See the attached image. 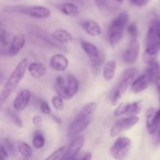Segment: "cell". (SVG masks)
I'll list each match as a JSON object with an SVG mask.
<instances>
[{
    "label": "cell",
    "mask_w": 160,
    "mask_h": 160,
    "mask_svg": "<svg viewBox=\"0 0 160 160\" xmlns=\"http://www.w3.org/2000/svg\"><path fill=\"white\" fill-rule=\"evenodd\" d=\"M154 120L156 124L157 125L158 127L160 126V108L158 110H156V112H155L154 116Z\"/></svg>",
    "instance_id": "cell-45"
},
{
    "label": "cell",
    "mask_w": 160,
    "mask_h": 160,
    "mask_svg": "<svg viewBox=\"0 0 160 160\" xmlns=\"http://www.w3.org/2000/svg\"><path fill=\"white\" fill-rule=\"evenodd\" d=\"M32 143L34 148H37V149H40V148H43L45 143V139L42 131L38 130L34 132Z\"/></svg>",
    "instance_id": "cell-26"
},
{
    "label": "cell",
    "mask_w": 160,
    "mask_h": 160,
    "mask_svg": "<svg viewBox=\"0 0 160 160\" xmlns=\"http://www.w3.org/2000/svg\"><path fill=\"white\" fill-rule=\"evenodd\" d=\"M6 113H7L8 117L12 120V121L13 122L14 124H15L16 126H17L18 128H23V120L20 118V117L19 116V114L17 113V111L12 110V109H6Z\"/></svg>",
    "instance_id": "cell-28"
},
{
    "label": "cell",
    "mask_w": 160,
    "mask_h": 160,
    "mask_svg": "<svg viewBox=\"0 0 160 160\" xmlns=\"http://www.w3.org/2000/svg\"><path fill=\"white\" fill-rule=\"evenodd\" d=\"M51 115V117L52 119L53 120H54L55 122H56V123H57L58 125H61L62 124V120H61V118L59 117H58L57 115H56V114H50Z\"/></svg>",
    "instance_id": "cell-47"
},
{
    "label": "cell",
    "mask_w": 160,
    "mask_h": 160,
    "mask_svg": "<svg viewBox=\"0 0 160 160\" xmlns=\"http://www.w3.org/2000/svg\"><path fill=\"white\" fill-rule=\"evenodd\" d=\"M25 43L26 37L23 34H19L14 36L9 48V54L12 56H15L23 48Z\"/></svg>",
    "instance_id": "cell-14"
},
{
    "label": "cell",
    "mask_w": 160,
    "mask_h": 160,
    "mask_svg": "<svg viewBox=\"0 0 160 160\" xmlns=\"http://www.w3.org/2000/svg\"><path fill=\"white\" fill-rule=\"evenodd\" d=\"M17 150L21 156L25 158H31L33 156V150L27 142L23 141H17Z\"/></svg>",
    "instance_id": "cell-24"
},
{
    "label": "cell",
    "mask_w": 160,
    "mask_h": 160,
    "mask_svg": "<svg viewBox=\"0 0 160 160\" xmlns=\"http://www.w3.org/2000/svg\"><path fill=\"white\" fill-rule=\"evenodd\" d=\"M91 122V117H84L81 116H77L75 120H73L68 128V138L73 140L75 138L80 135L86 128L88 127Z\"/></svg>",
    "instance_id": "cell-8"
},
{
    "label": "cell",
    "mask_w": 160,
    "mask_h": 160,
    "mask_svg": "<svg viewBox=\"0 0 160 160\" xmlns=\"http://www.w3.org/2000/svg\"><path fill=\"white\" fill-rule=\"evenodd\" d=\"M156 109L154 108H150L147 110L146 115H145V120H146V128L148 130V132L151 135L155 134V133L157 131L159 127L156 124L154 120V116L155 112H156Z\"/></svg>",
    "instance_id": "cell-21"
},
{
    "label": "cell",
    "mask_w": 160,
    "mask_h": 160,
    "mask_svg": "<svg viewBox=\"0 0 160 160\" xmlns=\"http://www.w3.org/2000/svg\"><path fill=\"white\" fill-rule=\"evenodd\" d=\"M52 38L60 44H68L73 41V37L67 30L63 28L56 29L52 33Z\"/></svg>",
    "instance_id": "cell-18"
},
{
    "label": "cell",
    "mask_w": 160,
    "mask_h": 160,
    "mask_svg": "<svg viewBox=\"0 0 160 160\" xmlns=\"http://www.w3.org/2000/svg\"><path fill=\"white\" fill-rule=\"evenodd\" d=\"M95 3H96L97 7L101 10L107 9L109 6V3H108L107 0H95Z\"/></svg>",
    "instance_id": "cell-41"
},
{
    "label": "cell",
    "mask_w": 160,
    "mask_h": 160,
    "mask_svg": "<svg viewBox=\"0 0 160 160\" xmlns=\"http://www.w3.org/2000/svg\"><path fill=\"white\" fill-rule=\"evenodd\" d=\"M60 160H62V159H60Z\"/></svg>",
    "instance_id": "cell-52"
},
{
    "label": "cell",
    "mask_w": 160,
    "mask_h": 160,
    "mask_svg": "<svg viewBox=\"0 0 160 160\" xmlns=\"http://www.w3.org/2000/svg\"><path fill=\"white\" fill-rule=\"evenodd\" d=\"M30 75L34 79H39L45 76L47 73V68L43 63L39 62H33L28 67Z\"/></svg>",
    "instance_id": "cell-17"
},
{
    "label": "cell",
    "mask_w": 160,
    "mask_h": 160,
    "mask_svg": "<svg viewBox=\"0 0 160 160\" xmlns=\"http://www.w3.org/2000/svg\"><path fill=\"white\" fill-rule=\"evenodd\" d=\"M156 57H157V55H153L151 53H148L147 52L144 51L143 56H142V59H143L144 62L146 64H150L152 62H155L156 60Z\"/></svg>",
    "instance_id": "cell-36"
},
{
    "label": "cell",
    "mask_w": 160,
    "mask_h": 160,
    "mask_svg": "<svg viewBox=\"0 0 160 160\" xmlns=\"http://www.w3.org/2000/svg\"><path fill=\"white\" fill-rule=\"evenodd\" d=\"M129 16L125 11L119 13L110 22L108 29V40L112 48L117 47L122 41L125 28L128 24Z\"/></svg>",
    "instance_id": "cell-1"
},
{
    "label": "cell",
    "mask_w": 160,
    "mask_h": 160,
    "mask_svg": "<svg viewBox=\"0 0 160 160\" xmlns=\"http://www.w3.org/2000/svg\"><path fill=\"white\" fill-rule=\"evenodd\" d=\"M159 101H160V93H159Z\"/></svg>",
    "instance_id": "cell-51"
},
{
    "label": "cell",
    "mask_w": 160,
    "mask_h": 160,
    "mask_svg": "<svg viewBox=\"0 0 160 160\" xmlns=\"http://www.w3.org/2000/svg\"><path fill=\"white\" fill-rule=\"evenodd\" d=\"M28 67V59L27 58H23L20 60L15 67L13 71L9 77L8 80L6 81L5 86L10 88L14 89L16 86L18 85L19 83L22 81L26 73L27 68Z\"/></svg>",
    "instance_id": "cell-6"
},
{
    "label": "cell",
    "mask_w": 160,
    "mask_h": 160,
    "mask_svg": "<svg viewBox=\"0 0 160 160\" xmlns=\"http://www.w3.org/2000/svg\"><path fill=\"white\" fill-rule=\"evenodd\" d=\"M82 29L88 35L92 37H96L102 34V28L96 21L92 20H86L81 23Z\"/></svg>",
    "instance_id": "cell-15"
},
{
    "label": "cell",
    "mask_w": 160,
    "mask_h": 160,
    "mask_svg": "<svg viewBox=\"0 0 160 160\" xmlns=\"http://www.w3.org/2000/svg\"><path fill=\"white\" fill-rule=\"evenodd\" d=\"M116 70H117V62L115 60L108 61L103 67V79L106 81H110L115 76Z\"/></svg>",
    "instance_id": "cell-23"
},
{
    "label": "cell",
    "mask_w": 160,
    "mask_h": 160,
    "mask_svg": "<svg viewBox=\"0 0 160 160\" xmlns=\"http://www.w3.org/2000/svg\"><path fill=\"white\" fill-rule=\"evenodd\" d=\"M9 158V154L6 148L3 147L2 144H0V160H7Z\"/></svg>",
    "instance_id": "cell-43"
},
{
    "label": "cell",
    "mask_w": 160,
    "mask_h": 160,
    "mask_svg": "<svg viewBox=\"0 0 160 160\" xmlns=\"http://www.w3.org/2000/svg\"><path fill=\"white\" fill-rule=\"evenodd\" d=\"M128 106H129V103H120L113 112L114 117H121L123 115H126L127 112H128Z\"/></svg>",
    "instance_id": "cell-32"
},
{
    "label": "cell",
    "mask_w": 160,
    "mask_h": 160,
    "mask_svg": "<svg viewBox=\"0 0 160 160\" xmlns=\"http://www.w3.org/2000/svg\"><path fill=\"white\" fill-rule=\"evenodd\" d=\"M69 60L67 56L61 53H57L50 59V67L54 70L63 72L68 68Z\"/></svg>",
    "instance_id": "cell-13"
},
{
    "label": "cell",
    "mask_w": 160,
    "mask_h": 160,
    "mask_svg": "<svg viewBox=\"0 0 160 160\" xmlns=\"http://www.w3.org/2000/svg\"><path fill=\"white\" fill-rule=\"evenodd\" d=\"M145 51L157 55L160 50V21L155 20L150 23L145 39Z\"/></svg>",
    "instance_id": "cell-3"
},
{
    "label": "cell",
    "mask_w": 160,
    "mask_h": 160,
    "mask_svg": "<svg viewBox=\"0 0 160 160\" xmlns=\"http://www.w3.org/2000/svg\"><path fill=\"white\" fill-rule=\"evenodd\" d=\"M97 108H98V104L96 102H92L87 103L81 109L80 112L78 113V116L84 117H90L96 111Z\"/></svg>",
    "instance_id": "cell-25"
},
{
    "label": "cell",
    "mask_w": 160,
    "mask_h": 160,
    "mask_svg": "<svg viewBox=\"0 0 160 160\" xmlns=\"http://www.w3.org/2000/svg\"><path fill=\"white\" fill-rule=\"evenodd\" d=\"M150 84H151V81H149L148 77L145 73H143L132 81L131 84V90L134 93H139L145 91Z\"/></svg>",
    "instance_id": "cell-16"
},
{
    "label": "cell",
    "mask_w": 160,
    "mask_h": 160,
    "mask_svg": "<svg viewBox=\"0 0 160 160\" xmlns=\"http://www.w3.org/2000/svg\"><path fill=\"white\" fill-rule=\"evenodd\" d=\"M115 1L118 2H123V0H115Z\"/></svg>",
    "instance_id": "cell-50"
},
{
    "label": "cell",
    "mask_w": 160,
    "mask_h": 160,
    "mask_svg": "<svg viewBox=\"0 0 160 160\" xmlns=\"http://www.w3.org/2000/svg\"><path fill=\"white\" fill-rule=\"evenodd\" d=\"M13 89L10 88H8L5 86L2 88V90L0 92V109H2V106L4 105V103L6 102V100L9 98V97L10 96V95L12 94Z\"/></svg>",
    "instance_id": "cell-30"
},
{
    "label": "cell",
    "mask_w": 160,
    "mask_h": 160,
    "mask_svg": "<svg viewBox=\"0 0 160 160\" xmlns=\"http://www.w3.org/2000/svg\"><path fill=\"white\" fill-rule=\"evenodd\" d=\"M66 84H67V80H65L63 78V77L62 76H58L56 78V86L57 87H65Z\"/></svg>",
    "instance_id": "cell-44"
},
{
    "label": "cell",
    "mask_w": 160,
    "mask_h": 160,
    "mask_svg": "<svg viewBox=\"0 0 160 160\" xmlns=\"http://www.w3.org/2000/svg\"><path fill=\"white\" fill-rule=\"evenodd\" d=\"M0 44L2 46L8 45V34L5 29H0Z\"/></svg>",
    "instance_id": "cell-39"
},
{
    "label": "cell",
    "mask_w": 160,
    "mask_h": 160,
    "mask_svg": "<svg viewBox=\"0 0 160 160\" xmlns=\"http://www.w3.org/2000/svg\"><path fill=\"white\" fill-rule=\"evenodd\" d=\"M142 109V101H137L132 103H129V106H128V109L126 115L128 116V117H134V116H138V114L140 113Z\"/></svg>",
    "instance_id": "cell-27"
},
{
    "label": "cell",
    "mask_w": 160,
    "mask_h": 160,
    "mask_svg": "<svg viewBox=\"0 0 160 160\" xmlns=\"http://www.w3.org/2000/svg\"><path fill=\"white\" fill-rule=\"evenodd\" d=\"M126 29L131 38H137L138 36V29L137 23H134V22L128 23L126 27Z\"/></svg>",
    "instance_id": "cell-31"
},
{
    "label": "cell",
    "mask_w": 160,
    "mask_h": 160,
    "mask_svg": "<svg viewBox=\"0 0 160 160\" xmlns=\"http://www.w3.org/2000/svg\"><path fill=\"white\" fill-rule=\"evenodd\" d=\"M92 154L90 152H79L71 160H92Z\"/></svg>",
    "instance_id": "cell-37"
},
{
    "label": "cell",
    "mask_w": 160,
    "mask_h": 160,
    "mask_svg": "<svg viewBox=\"0 0 160 160\" xmlns=\"http://www.w3.org/2000/svg\"><path fill=\"white\" fill-rule=\"evenodd\" d=\"M139 122V117L138 116L134 117H127L124 118H121L117 120L114 123L113 126L110 129L109 135L111 138H116L123 131L128 129H131L134 126H135Z\"/></svg>",
    "instance_id": "cell-7"
},
{
    "label": "cell",
    "mask_w": 160,
    "mask_h": 160,
    "mask_svg": "<svg viewBox=\"0 0 160 160\" xmlns=\"http://www.w3.org/2000/svg\"><path fill=\"white\" fill-rule=\"evenodd\" d=\"M59 10L66 16L77 17L80 14V9L77 5L72 2H64L58 6Z\"/></svg>",
    "instance_id": "cell-20"
},
{
    "label": "cell",
    "mask_w": 160,
    "mask_h": 160,
    "mask_svg": "<svg viewBox=\"0 0 160 160\" xmlns=\"http://www.w3.org/2000/svg\"><path fill=\"white\" fill-rule=\"evenodd\" d=\"M155 82H156V87L159 88V86H160V75H159V77H158V78H157V79H156V81H155Z\"/></svg>",
    "instance_id": "cell-48"
},
{
    "label": "cell",
    "mask_w": 160,
    "mask_h": 160,
    "mask_svg": "<svg viewBox=\"0 0 160 160\" xmlns=\"http://www.w3.org/2000/svg\"><path fill=\"white\" fill-rule=\"evenodd\" d=\"M52 105L58 111H62L64 109V101L59 95H55L52 98Z\"/></svg>",
    "instance_id": "cell-33"
},
{
    "label": "cell",
    "mask_w": 160,
    "mask_h": 160,
    "mask_svg": "<svg viewBox=\"0 0 160 160\" xmlns=\"http://www.w3.org/2000/svg\"><path fill=\"white\" fill-rule=\"evenodd\" d=\"M84 145V136L79 135L74 139H73L71 143L70 144L67 148L65 154L63 157L62 158V160H71L75 156L78 154L81 151V148Z\"/></svg>",
    "instance_id": "cell-11"
},
{
    "label": "cell",
    "mask_w": 160,
    "mask_h": 160,
    "mask_svg": "<svg viewBox=\"0 0 160 160\" xmlns=\"http://www.w3.org/2000/svg\"><path fill=\"white\" fill-rule=\"evenodd\" d=\"M32 123L36 128H41L43 123V118L40 115H34L32 118Z\"/></svg>",
    "instance_id": "cell-40"
},
{
    "label": "cell",
    "mask_w": 160,
    "mask_h": 160,
    "mask_svg": "<svg viewBox=\"0 0 160 160\" xmlns=\"http://www.w3.org/2000/svg\"><path fill=\"white\" fill-rule=\"evenodd\" d=\"M31 99V92L28 89H22L13 101V109L17 112L23 111L28 107Z\"/></svg>",
    "instance_id": "cell-12"
},
{
    "label": "cell",
    "mask_w": 160,
    "mask_h": 160,
    "mask_svg": "<svg viewBox=\"0 0 160 160\" xmlns=\"http://www.w3.org/2000/svg\"><path fill=\"white\" fill-rule=\"evenodd\" d=\"M2 81H3V76H2V73H0V84H2Z\"/></svg>",
    "instance_id": "cell-49"
},
{
    "label": "cell",
    "mask_w": 160,
    "mask_h": 160,
    "mask_svg": "<svg viewBox=\"0 0 160 160\" xmlns=\"http://www.w3.org/2000/svg\"><path fill=\"white\" fill-rule=\"evenodd\" d=\"M51 14V10L45 6L23 5L21 15H27L35 19H46L48 18Z\"/></svg>",
    "instance_id": "cell-10"
},
{
    "label": "cell",
    "mask_w": 160,
    "mask_h": 160,
    "mask_svg": "<svg viewBox=\"0 0 160 160\" xmlns=\"http://www.w3.org/2000/svg\"><path fill=\"white\" fill-rule=\"evenodd\" d=\"M2 145H3L6 150L7 151L8 154H11L12 156H14L16 153V150L15 148L13 146V144L12 143L10 139L9 138H5L2 139Z\"/></svg>",
    "instance_id": "cell-34"
},
{
    "label": "cell",
    "mask_w": 160,
    "mask_h": 160,
    "mask_svg": "<svg viewBox=\"0 0 160 160\" xmlns=\"http://www.w3.org/2000/svg\"><path fill=\"white\" fill-rule=\"evenodd\" d=\"M104 55L103 54H101L100 53V55L98 56V57H97L96 59H90L91 61V64H92V67L93 69H97L98 70H99V67L102 64L103 61H104Z\"/></svg>",
    "instance_id": "cell-35"
},
{
    "label": "cell",
    "mask_w": 160,
    "mask_h": 160,
    "mask_svg": "<svg viewBox=\"0 0 160 160\" xmlns=\"http://www.w3.org/2000/svg\"><path fill=\"white\" fill-rule=\"evenodd\" d=\"M131 3L137 7H143L148 3L149 0H130Z\"/></svg>",
    "instance_id": "cell-42"
},
{
    "label": "cell",
    "mask_w": 160,
    "mask_h": 160,
    "mask_svg": "<svg viewBox=\"0 0 160 160\" xmlns=\"http://www.w3.org/2000/svg\"><path fill=\"white\" fill-rule=\"evenodd\" d=\"M138 70L134 67L127 69L122 73L121 77L120 78L118 84L113 88L112 92L110 93L109 100L112 106H117L118 102L122 98L126 91L128 90V87L131 84L132 81L135 79V77L137 76Z\"/></svg>",
    "instance_id": "cell-2"
},
{
    "label": "cell",
    "mask_w": 160,
    "mask_h": 160,
    "mask_svg": "<svg viewBox=\"0 0 160 160\" xmlns=\"http://www.w3.org/2000/svg\"><path fill=\"white\" fill-rule=\"evenodd\" d=\"M145 74L148 77L149 81L152 82H155L158 77L160 75V63L158 61L152 62L148 64L145 70Z\"/></svg>",
    "instance_id": "cell-22"
},
{
    "label": "cell",
    "mask_w": 160,
    "mask_h": 160,
    "mask_svg": "<svg viewBox=\"0 0 160 160\" xmlns=\"http://www.w3.org/2000/svg\"><path fill=\"white\" fill-rule=\"evenodd\" d=\"M131 147V139L127 137H118L110 148V154L114 159L125 160Z\"/></svg>",
    "instance_id": "cell-4"
},
{
    "label": "cell",
    "mask_w": 160,
    "mask_h": 160,
    "mask_svg": "<svg viewBox=\"0 0 160 160\" xmlns=\"http://www.w3.org/2000/svg\"><path fill=\"white\" fill-rule=\"evenodd\" d=\"M154 142L156 145H160V126L158 128L156 132L155 133Z\"/></svg>",
    "instance_id": "cell-46"
},
{
    "label": "cell",
    "mask_w": 160,
    "mask_h": 160,
    "mask_svg": "<svg viewBox=\"0 0 160 160\" xmlns=\"http://www.w3.org/2000/svg\"><path fill=\"white\" fill-rule=\"evenodd\" d=\"M140 53V42L138 38H131L123 53L122 59L125 63L133 64L137 61Z\"/></svg>",
    "instance_id": "cell-9"
},
{
    "label": "cell",
    "mask_w": 160,
    "mask_h": 160,
    "mask_svg": "<svg viewBox=\"0 0 160 160\" xmlns=\"http://www.w3.org/2000/svg\"><path fill=\"white\" fill-rule=\"evenodd\" d=\"M67 146H62L61 148H58L56 151L53 152L50 154L45 160H60L63 157L66 151H67Z\"/></svg>",
    "instance_id": "cell-29"
},
{
    "label": "cell",
    "mask_w": 160,
    "mask_h": 160,
    "mask_svg": "<svg viewBox=\"0 0 160 160\" xmlns=\"http://www.w3.org/2000/svg\"><path fill=\"white\" fill-rule=\"evenodd\" d=\"M40 110L45 115H50L51 114V108H50L49 105H48V102L45 101V100H42L40 103Z\"/></svg>",
    "instance_id": "cell-38"
},
{
    "label": "cell",
    "mask_w": 160,
    "mask_h": 160,
    "mask_svg": "<svg viewBox=\"0 0 160 160\" xmlns=\"http://www.w3.org/2000/svg\"><path fill=\"white\" fill-rule=\"evenodd\" d=\"M80 43H81V48H82L83 51H84V53L88 56L89 59H96L97 57H98V56L100 55V52L96 45H95L93 43H92V42H86V41L83 40V39H81Z\"/></svg>",
    "instance_id": "cell-19"
},
{
    "label": "cell",
    "mask_w": 160,
    "mask_h": 160,
    "mask_svg": "<svg viewBox=\"0 0 160 160\" xmlns=\"http://www.w3.org/2000/svg\"><path fill=\"white\" fill-rule=\"evenodd\" d=\"M79 89V83L78 79L73 75L69 74L67 78V84L65 87L56 86V91L59 97L62 99L70 100L78 93Z\"/></svg>",
    "instance_id": "cell-5"
}]
</instances>
